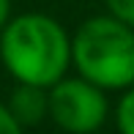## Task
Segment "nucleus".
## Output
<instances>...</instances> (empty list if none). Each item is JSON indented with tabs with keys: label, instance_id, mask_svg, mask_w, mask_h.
<instances>
[{
	"label": "nucleus",
	"instance_id": "obj_5",
	"mask_svg": "<svg viewBox=\"0 0 134 134\" xmlns=\"http://www.w3.org/2000/svg\"><path fill=\"white\" fill-rule=\"evenodd\" d=\"M115 126L120 134H134V85L120 90L118 107H115Z\"/></svg>",
	"mask_w": 134,
	"mask_h": 134
},
{
	"label": "nucleus",
	"instance_id": "obj_2",
	"mask_svg": "<svg viewBox=\"0 0 134 134\" xmlns=\"http://www.w3.org/2000/svg\"><path fill=\"white\" fill-rule=\"evenodd\" d=\"M71 66L101 90L134 85V30L109 14L88 16L71 36Z\"/></svg>",
	"mask_w": 134,
	"mask_h": 134
},
{
	"label": "nucleus",
	"instance_id": "obj_3",
	"mask_svg": "<svg viewBox=\"0 0 134 134\" xmlns=\"http://www.w3.org/2000/svg\"><path fill=\"white\" fill-rule=\"evenodd\" d=\"M107 90L77 77H63L49 88V120L66 134H99L107 123Z\"/></svg>",
	"mask_w": 134,
	"mask_h": 134
},
{
	"label": "nucleus",
	"instance_id": "obj_1",
	"mask_svg": "<svg viewBox=\"0 0 134 134\" xmlns=\"http://www.w3.org/2000/svg\"><path fill=\"white\" fill-rule=\"evenodd\" d=\"M0 60L14 82L52 88L69 77L71 36L49 14H16L0 33Z\"/></svg>",
	"mask_w": 134,
	"mask_h": 134
},
{
	"label": "nucleus",
	"instance_id": "obj_4",
	"mask_svg": "<svg viewBox=\"0 0 134 134\" xmlns=\"http://www.w3.org/2000/svg\"><path fill=\"white\" fill-rule=\"evenodd\" d=\"M5 107L11 109L22 129L27 126H38L44 118H49V88H38V85H22L16 82V88L11 90Z\"/></svg>",
	"mask_w": 134,
	"mask_h": 134
},
{
	"label": "nucleus",
	"instance_id": "obj_8",
	"mask_svg": "<svg viewBox=\"0 0 134 134\" xmlns=\"http://www.w3.org/2000/svg\"><path fill=\"white\" fill-rule=\"evenodd\" d=\"M11 22V0H0V33Z\"/></svg>",
	"mask_w": 134,
	"mask_h": 134
},
{
	"label": "nucleus",
	"instance_id": "obj_7",
	"mask_svg": "<svg viewBox=\"0 0 134 134\" xmlns=\"http://www.w3.org/2000/svg\"><path fill=\"white\" fill-rule=\"evenodd\" d=\"M0 134H25V129L19 126V120L5 107V101H0Z\"/></svg>",
	"mask_w": 134,
	"mask_h": 134
},
{
	"label": "nucleus",
	"instance_id": "obj_6",
	"mask_svg": "<svg viewBox=\"0 0 134 134\" xmlns=\"http://www.w3.org/2000/svg\"><path fill=\"white\" fill-rule=\"evenodd\" d=\"M107 14L120 19L123 25H129L134 30V0H104Z\"/></svg>",
	"mask_w": 134,
	"mask_h": 134
}]
</instances>
